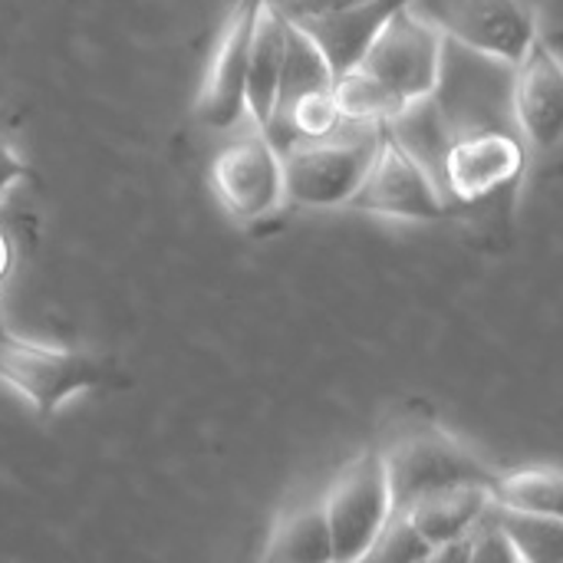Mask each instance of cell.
Listing matches in <instances>:
<instances>
[{"label":"cell","mask_w":563,"mask_h":563,"mask_svg":"<svg viewBox=\"0 0 563 563\" xmlns=\"http://www.w3.org/2000/svg\"><path fill=\"white\" fill-rule=\"evenodd\" d=\"M445 36L409 3L373 40L356 69L333 82L336 109L346 122L383 125L409 106L435 96Z\"/></svg>","instance_id":"cell-1"},{"label":"cell","mask_w":563,"mask_h":563,"mask_svg":"<svg viewBox=\"0 0 563 563\" xmlns=\"http://www.w3.org/2000/svg\"><path fill=\"white\" fill-rule=\"evenodd\" d=\"M379 132L383 125L346 122L327 139L284 148V198L300 208H346L373 162Z\"/></svg>","instance_id":"cell-2"},{"label":"cell","mask_w":563,"mask_h":563,"mask_svg":"<svg viewBox=\"0 0 563 563\" xmlns=\"http://www.w3.org/2000/svg\"><path fill=\"white\" fill-rule=\"evenodd\" d=\"M0 383L10 386L36 416H53L79 393L115 386L119 376L92 353L46 346L0 333Z\"/></svg>","instance_id":"cell-3"},{"label":"cell","mask_w":563,"mask_h":563,"mask_svg":"<svg viewBox=\"0 0 563 563\" xmlns=\"http://www.w3.org/2000/svg\"><path fill=\"white\" fill-rule=\"evenodd\" d=\"M379 455H383L396 515L409 511L416 501H422L429 495H439L449 488H465V485L488 488L495 478L459 439H452L442 429L406 432Z\"/></svg>","instance_id":"cell-4"},{"label":"cell","mask_w":563,"mask_h":563,"mask_svg":"<svg viewBox=\"0 0 563 563\" xmlns=\"http://www.w3.org/2000/svg\"><path fill=\"white\" fill-rule=\"evenodd\" d=\"M442 36L475 56L518 66L541 36L528 0H416L412 3Z\"/></svg>","instance_id":"cell-5"},{"label":"cell","mask_w":563,"mask_h":563,"mask_svg":"<svg viewBox=\"0 0 563 563\" xmlns=\"http://www.w3.org/2000/svg\"><path fill=\"white\" fill-rule=\"evenodd\" d=\"M528 168V148L511 129H475L452 135L439 162V191L449 205L468 208L505 191H518Z\"/></svg>","instance_id":"cell-6"},{"label":"cell","mask_w":563,"mask_h":563,"mask_svg":"<svg viewBox=\"0 0 563 563\" xmlns=\"http://www.w3.org/2000/svg\"><path fill=\"white\" fill-rule=\"evenodd\" d=\"M333 541V563L366 561L379 531L389 525L393 498L379 452L353 459L320 501Z\"/></svg>","instance_id":"cell-7"},{"label":"cell","mask_w":563,"mask_h":563,"mask_svg":"<svg viewBox=\"0 0 563 563\" xmlns=\"http://www.w3.org/2000/svg\"><path fill=\"white\" fill-rule=\"evenodd\" d=\"M353 211L393 218V221H445L449 205L439 191L432 172L389 132L383 122L373 162L350 198Z\"/></svg>","instance_id":"cell-8"},{"label":"cell","mask_w":563,"mask_h":563,"mask_svg":"<svg viewBox=\"0 0 563 563\" xmlns=\"http://www.w3.org/2000/svg\"><path fill=\"white\" fill-rule=\"evenodd\" d=\"M211 188L234 221L254 224L271 218L287 201L280 152L257 129L231 139L211 162Z\"/></svg>","instance_id":"cell-9"},{"label":"cell","mask_w":563,"mask_h":563,"mask_svg":"<svg viewBox=\"0 0 563 563\" xmlns=\"http://www.w3.org/2000/svg\"><path fill=\"white\" fill-rule=\"evenodd\" d=\"M264 0H234L228 20L221 23L198 102H195V115L205 129L224 132L241 125V119H247L244 109V82H247V56H251V36H254V23L261 13Z\"/></svg>","instance_id":"cell-10"},{"label":"cell","mask_w":563,"mask_h":563,"mask_svg":"<svg viewBox=\"0 0 563 563\" xmlns=\"http://www.w3.org/2000/svg\"><path fill=\"white\" fill-rule=\"evenodd\" d=\"M511 122L525 148L551 152L563 132V66L554 46L538 36L511 66Z\"/></svg>","instance_id":"cell-11"},{"label":"cell","mask_w":563,"mask_h":563,"mask_svg":"<svg viewBox=\"0 0 563 563\" xmlns=\"http://www.w3.org/2000/svg\"><path fill=\"white\" fill-rule=\"evenodd\" d=\"M409 3H416V0H360L333 16L303 23L300 30L317 43V49L323 53V59L333 73V82H336L340 76H346L350 69L360 66V59L379 36V30Z\"/></svg>","instance_id":"cell-12"},{"label":"cell","mask_w":563,"mask_h":563,"mask_svg":"<svg viewBox=\"0 0 563 563\" xmlns=\"http://www.w3.org/2000/svg\"><path fill=\"white\" fill-rule=\"evenodd\" d=\"M280 66H284V20L264 3L254 23V36H251L247 82H244V109L261 135L271 129L274 112H277Z\"/></svg>","instance_id":"cell-13"},{"label":"cell","mask_w":563,"mask_h":563,"mask_svg":"<svg viewBox=\"0 0 563 563\" xmlns=\"http://www.w3.org/2000/svg\"><path fill=\"white\" fill-rule=\"evenodd\" d=\"M492 511V495L482 485H465V488H449L439 495H429L416 501L402 518L435 548L449 544L459 538H468Z\"/></svg>","instance_id":"cell-14"},{"label":"cell","mask_w":563,"mask_h":563,"mask_svg":"<svg viewBox=\"0 0 563 563\" xmlns=\"http://www.w3.org/2000/svg\"><path fill=\"white\" fill-rule=\"evenodd\" d=\"M492 505L511 515L534 518H561L563 511V475L558 468H518L508 475H495L488 485Z\"/></svg>","instance_id":"cell-15"},{"label":"cell","mask_w":563,"mask_h":563,"mask_svg":"<svg viewBox=\"0 0 563 563\" xmlns=\"http://www.w3.org/2000/svg\"><path fill=\"white\" fill-rule=\"evenodd\" d=\"M264 563H333V541L320 501L280 515L267 541Z\"/></svg>","instance_id":"cell-16"},{"label":"cell","mask_w":563,"mask_h":563,"mask_svg":"<svg viewBox=\"0 0 563 563\" xmlns=\"http://www.w3.org/2000/svg\"><path fill=\"white\" fill-rule=\"evenodd\" d=\"M317 89H333V73H330L323 53L317 49V43L300 26L284 20V66H280L277 112L287 109L294 99L317 92Z\"/></svg>","instance_id":"cell-17"},{"label":"cell","mask_w":563,"mask_h":563,"mask_svg":"<svg viewBox=\"0 0 563 563\" xmlns=\"http://www.w3.org/2000/svg\"><path fill=\"white\" fill-rule=\"evenodd\" d=\"M492 525L508 538L518 563H561L563 561V521L561 518H534L511 515L492 505Z\"/></svg>","instance_id":"cell-18"},{"label":"cell","mask_w":563,"mask_h":563,"mask_svg":"<svg viewBox=\"0 0 563 563\" xmlns=\"http://www.w3.org/2000/svg\"><path fill=\"white\" fill-rule=\"evenodd\" d=\"M432 551V544L402 518V515H393L389 525L379 531L373 551H369V563H422L426 554Z\"/></svg>","instance_id":"cell-19"},{"label":"cell","mask_w":563,"mask_h":563,"mask_svg":"<svg viewBox=\"0 0 563 563\" xmlns=\"http://www.w3.org/2000/svg\"><path fill=\"white\" fill-rule=\"evenodd\" d=\"M264 3H267L280 20L303 26V23L333 16V13H340V10H346V7H353V3H360V0H264Z\"/></svg>","instance_id":"cell-20"},{"label":"cell","mask_w":563,"mask_h":563,"mask_svg":"<svg viewBox=\"0 0 563 563\" xmlns=\"http://www.w3.org/2000/svg\"><path fill=\"white\" fill-rule=\"evenodd\" d=\"M26 162L20 158V152L7 142V139H0V205H3V198L26 178Z\"/></svg>","instance_id":"cell-21"},{"label":"cell","mask_w":563,"mask_h":563,"mask_svg":"<svg viewBox=\"0 0 563 563\" xmlns=\"http://www.w3.org/2000/svg\"><path fill=\"white\" fill-rule=\"evenodd\" d=\"M422 563H468V538L449 541V544H435Z\"/></svg>","instance_id":"cell-22"},{"label":"cell","mask_w":563,"mask_h":563,"mask_svg":"<svg viewBox=\"0 0 563 563\" xmlns=\"http://www.w3.org/2000/svg\"><path fill=\"white\" fill-rule=\"evenodd\" d=\"M10 271H13V244H10L7 228L0 224V287L7 284ZM3 330H7V327H3V317H0V333H3Z\"/></svg>","instance_id":"cell-23"},{"label":"cell","mask_w":563,"mask_h":563,"mask_svg":"<svg viewBox=\"0 0 563 563\" xmlns=\"http://www.w3.org/2000/svg\"><path fill=\"white\" fill-rule=\"evenodd\" d=\"M356 563H369V561H356Z\"/></svg>","instance_id":"cell-24"}]
</instances>
